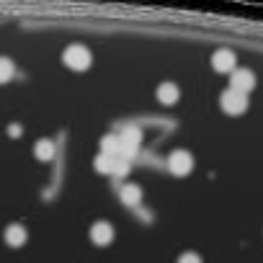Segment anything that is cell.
Wrapping results in <instances>:
<instances>
[{"mask_svg": "<svg viewBox=\"0 0 263 263\" xmlns=\"http://www.w3.org/2000/svg\"><path fill=\"white\" fill-rule=\"evenodd\" d=\"M34 155H36L39 160H52V158H54V142H52V140H39V142L34 145Z\"/></svg>", "mask_w": 263, "mask_h": 263, "instance_id": "cell-12", "label": "cell"}, {"mask_svg": "<svg viewBox=\"0 0 263 263\" xmlns=\"http://www.w3.org/2000/svg\"><path fill=\"white\" fill-rule=\"evenodd\" d=\"M119 150H121V142L116 135H106L101 140V155H111V158H119Z\"/></svg>", "mask_w": 263, "mask_h": 263, "instance_id": "cell-11", "label": "cell"}, {"mask_svg": "<svg viewBox=\"0 0 263 263\" xmlns=\"http://www.w3.org/2000/svg\"><path fill=\"white\" fill-rule=\"evenodd\" d=\"M230 88L237 90V93H245V96H248V93L255 88V75H253L250 70L237 67V70L232 72V78H230Z\"/></svg>", "mask_w": 263, "mask_h": 263, "instance_id": "cell-5", "label": "cell"}, {"mask_svg": "<svg viewBox=\"0 0 263 263\" xmlns=\"http://www.w3.org/2000/svg\"><path fill=\"white\" fill-rule=\"evenodd\" d=\"M116 160H119V158H111V155H98V158H96V171H98V173H108V176H114Z\"/></svg>", "mask_w": 263, "mask_h": 263, "instance_id": "cell-13", "label": "cell"}, {"mask_svg": "<svg viewBox=\"0 0 263 263\" xmlns=\"http://www.w3.org/2000/svg\"><path fill=\"white\" fill-rule=\"evenodd\" d=\"M126 173H129V160L119 158L116 160V168H114V176H126Z\"/></svg>", "mask_w": 263, "mask_h": 263, "instance_id": "cell-15", "label": "cell"}, {"mask_svg": "<svg viewBox=\"0 0 263 263\" xmlns=\"http://www.w3.org/2000/svg\"><path fill=\"white\" fill-rule=\"evenodd\" d=\"M158 101H160L163 106H173V103L178 101V88H176L173 83H160V85H158Z\"/></svg>", "mask_w": 263, "mask_h": 263, "instance_id": "cell-9", "label": "cell"}, {"mask_svg": "<svg viewBox=\"0 0 263 263\" xmlns=\"http://www.w3.org/2000/svg\"><path fill=\"white\" fill-rule=\"evenodd\" d=\"M62 62H65L70 70L83 72V70L90 67L93 57H90V49H88V47H83V44H72V47H67V49L62 52Z\"/></svg>", "mask_w": 263, "mask_h": 263, "instance_id": "cell-1", "label": "cell"}, {"mask_svg": "<svg viewBox=\"0 0 263 263\" xmlns=\"http://www.w3.org/2000/svg\"><path fill=\"white\" fill-rule=\"evenodd\" d=\"M178 263H201V258H199L196 253H183V255L178 258Z\"/></svg>", "mask_w": 263, "mask_h": 263, "instance_id": "cell-16", "label": "cell"}, {"mask_svg": "<svg viewBox=\"0 0 263 263\" xmlns=\"http://www.w3.org/2000/svg\"><path fill=\"white\" fill-rule=\"evenodd\" d=\"M26 240H29V232H26L24 224H8L6 227V242L11 248H21Z\"/></svg>", "mask_w": 263, "mask_h": 263, "instance_id": "cell-8", "label": "cell"}, {"mask_svg": "<svg viewBox=\"0 0 263 263\" xmlns=\"http://www.w3.org/2000/svg\"><path fill=\"white\" fill-rule=\"evenodd\" d=\"M219 103H222V111H224V114L237 116V114H245V108H248V96H245V93H237V90H232V88H227V90L219 96Z\"/></svg>", "mask_w": 263, "mask_h": 263, "instance_id": "cell-3", "label": "cell"}, {"mask_svg": "<svg viewBox=\"0 0 263 263\" xmlns=\"http://www.w3.org/2000/svg\"><path fill=\"white\" fill-rule=\"evenodd\" d=\"M119 196H121V201H124L126 206H140V201H142V191H140V186H124Z\"/></svg>", "mask_w": 263, "mask_h": 263, "instance_id": "cell-10", "label": "cell"}, {"mask_svg": "<svg viewBox=\"0 0 263 263\" xmlns=\"http://www.w3.org/2000/svg\"><path fill=\"white\" fill-rule=\"evenodd\" d=\"M119 142H121L119 158L129 160L132 155H135V153L140 150V142H142V132H140V126H135V124H129V126H124V132H121V135H119Z\"/></svg>", "mask_w": 263, "mask_h": 263, "instance_id": "cell-2", "label": "cell"}, {"mask_svg": "<svg viewBox=\"0 0 263 263\" xmlns=\"http://www.w3.org/2000/svg\"><path fill=\"white\" fill-rule=\"evenodd\" d=\"M168 171H171L173 176H189V173L194 171V158H191V153H186V150L171 153V158H168Z\"/></svg>", "mask_w": 263, "mask_h": 263, "instance_id": "cell-4", "label": "cell"}, {"mask_svg": "<svg viewBox=\"0 0 263 263\" xmlns=\"http://www.w3.org/2000/svg\"><path fill=\"white\" fill-rule=\"evenodd\" d=\"M212 67L217 72H235L237 70V57L232 49H219L212 54Z\"/></svg>", "mask_w": 263, "mask_h": 263, "instance_id": "cell-6", "label": "cell"}, {"mask_svg": "<svg viewBox=\"0 0 263 263\" xmlns=\"http://www.w3.org/2000/svg\"><path fill=\"white\" fill-rule=\"evenodd\" d=\"M90 240H93L96 245L106 248V245L114 240V227H111L108 222H96V224L90 227Z\"/></svg>", "mask_w": 263, "mask_h": 263, "instance_id": "cell-7", "label": "cell"}, {"mask_svg": "<svg viewBox=\"0 0 263 263\" xmlns=\"http://www.w3.org/2000/svg\"><path fill=\"white\" fill-rule=\"evenodd\" d=\"M8 132H11V137H18V135H21V129H18V124H11V129H8Z\"/></svg>", "mask_w": 263, "mask_h": 263, "instance_id": "cell-17", "label": "cell"}, {"mask_svg": "<svg viewBox=\"0 0 263 263\" xmlns=\"http://www.w3.org/2000/svg\"><path fill=\"white\" fill-rule=\"evenodd\" d=\"M16 75V67L8 57H0V83H8L11 78Z\"/></svg>", "mask_w": 263, "mask_h": 263, "instance_id": "cell-14", "label": "cell"}]
</instances>
